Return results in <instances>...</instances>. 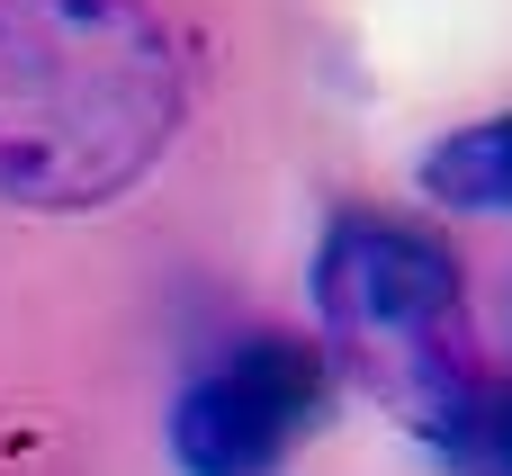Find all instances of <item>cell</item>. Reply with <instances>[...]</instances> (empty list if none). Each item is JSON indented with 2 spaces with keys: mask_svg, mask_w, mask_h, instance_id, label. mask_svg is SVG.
<instances>
[{
  "mask_svg": "<svg viewBox=\"0 0 512 476\" xmlns=\"http://www.w3.org/2000/svg\"><path fill=\"white\" fill-rule=\"evenodd\" d=\"M315 351L369 405H387L414 441L450 423L477 387V315L459 252L387 207H342L315 243Z\"/></svg>",
  "mask_w": 512,
  "mask_h": 476,
  "instance_id": "cell-2",
  "label": "cell"
},
{
  "mask_svg": "<svg viewBox=\"0 0 512 476\" xmlns=\"http://www.w3.org/2000/svg\"><path fill=\"white\" fill-rule=\"evenodd\" d=\"M198 54L153 0H0V207H117L189 126Z\"/></svg>",
  "mask_w": 512,
  "mask_h": 476,
  "instance_id": "cell-1",
  "label": "cell"
},
{
  "mask_svg": "<svg viewBox=\"0 0 512 476\" xmlns=\"http://www.w3.org/2000/svg\"><path fill=\"white\" fill-rule=\"evenodd\" d=\"M333 369L306 333H252L207 360L171 405V468L180 476H279L324 423Z\"/></svg>",
  "mask_w": 512,
  "mask_h": 476,
  "instance_id": "cell-3",
  "label": "cell"
},
{
  "mask_svg": "<svg viewBox=\"0 0 512 476\" xmlns=\"http://www.w3.org/2000/svg\"><path fill=\"white\" fill-rule=\"evenodd\" d=\"M414 180H423L441 207H477V216L512 207V108L459 126V135H441V144H423Z\"/></svg>",
  "mask_w": 512,
  "mask_h": 476,
  "instance_id": "cell-4",
  "label": "cell"
},
{
  "mask_svg": "<svg viewBox=\"0 0 512 476\" xmlns=\"http://www.w3.org/2000/svg\"><path fill=\"white\" fill-rule=\"evenodd\" d=\"M423 450L441 459V476H512V378L477 369V387L450 405V423Z\"/></svg>",
  "mask_w": 512,
  "mask_h": 476,
  "instance_id": "cell-5",
  "label": "cell"
}]
</instances>
